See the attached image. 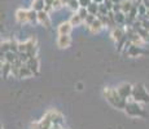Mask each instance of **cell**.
<instances>
[{
	"instance_id": "6da1fadb",
	"label": "cell",
	"mask_w": 149,
	"mask_h": 129,
	"mask_svg": "<svg viewBox=\"0 0 149 129\" xmlns=\"http://www.w3.org/2000/svg\"><path fill=\"white\" fill-rule=\"evenodd\" d=\"M104 94H105V97H107V99L114 106V107L125 108L126 105H127L126 99H123L122 97L118 94V92H117V90H114V89H105Z\"/></svg>"
},
{
	"instance_id": "7a4b0ae2",
	"label": "cell",
	"mask_w": 149,
	"mask_h": 129,
	"mask_svg": "<svg viewBox=\"0 0 149 129\" xmlns=\"http://www.w3.org/2000/svg\"><path fill=\"white\" fill-rule=\"evenodd\" d=\"M132 97L136 102H149V94L141 84L136 85L132 90Z\"/></svg>"
},
{
	"instance_id": "3957f363",
	"label": "cell",
	"mask_w": 149,
	"mask_h": 129,
	"mask_svg": "<svg viewBox=\"0 0 149 129\" xmlns=\"http://www.w3.org/2000/svg\"><path fill=\"white\" fill-rule=\"evenodd\" d=\"M125 110H126V112H127L128 115H131V116L144 115L141 107L137 105V102H130V103H127V105H126V107H125Z\"/></svg>"
},
{
	"instance_id": "277c9868",
	"label": "cell",
	"mask_w": 149,
	"mask_h": 129,
	"mask_svg": "<svg viewBox=\"0 0 149 129\" xmlns=\"http://www.w3.org/2000/svg\"><path fill=\"white\" fill-rule=\"evenodd\" d=\"M132 90H134V88L130 84H122L121 87L117 88V92H118V94L123 99H127L128 97L132 96Z\"/></svg>"
},
{
	"instance_id": "5b68a950",
	"label": "cell",
	"mask_w": 149,
	"mask_h": 129,
	"mask_svg": "<svg viewBox=\"0 0 149 129\" xmlns=\"http://www.w3.org/2000/svg\"><path fill=\"white\" fill-rule=\"evenodd\" d=\"M16 18L19 23H25L29 22V10H24V9H18L16 12Z\"/></svg>"
},
{
	"instance_id": "8992f818",
	"label": "cell",
	"mask_w": 149,
	"mask_h": 129,
	"mask_svg": "<svg viewBox=\"0 0 149 129\" xmlns=\"http://www.w3.org/2000/svg\"><path fill=\"white\" fill-rule=\"evenodd\" d=\"M38 21L40 22V23L45 25V27H49L51 26L49 17H48V12H45V10H40V12H38Z\"/></svg>"
},
{
	"instance_id": "52a82bcc",
	"label": "cell",
	"mask_w": 149,
	"mask_h": 129,
	"mask_svg": "<svg viewBox=\"0 0 149 129\" xmlns=\"http://www.w3.org/2000/svg\"><path fill=\"white\" fill-rule=\"evenodd\" d=\"M47 116L49 117L51 120H52L53 124L60 125L62 123V115L60 112H57V111H49V112L47 114Z\"/></svg>"
},
{
	"instance_id": "ba28073f",
	"label": "cell",
	"mask_w": 149,
	"mask_h": 129,
	"mask_svg": "<svg viewBox=\"0 0 149 129\" xmlns=\"http://www.w3.org/2000/svg\"><path fill=\"white\" fill-rule=\"evenodd\" d=\"M70 43H71V39L66 34H65V35H60L58 40H57V44H58L60 48H68L69 45H70Z\"/></svg>"
},
{
	"instance_id": "9c48e42d",
	"label": "cell",
	"mask_w": 149,
	"mask_h": 129,
	"mask_svg": "<svg viewBox=\"0 0 149 129\" xmlns=\"http://www.w3.org/2000/svg\"><path fill=\"white\" fill-rule=\"evenodd\" d=\"M71 28H73V25H71V22H64V23H61L58 26V34L60 35H69L71 31Z\"/></svg>"
},
{
	"instance_id": "30bf717a",
	"label": "cell",
	"mask_w": 149,
	"mask_h": 129,
	"mask_svg": "<svg viewBox=\"0 0 149 129\" xmlns=\"http://www.w3.org/2000/svg\"><path fill=\"white\" fill-rule=\"evenodd\" d=\"M88 27H90V30H91V32H93V34H96V32H99L100 30H101L102 27H104V23H102L101 21H100V18H96L95 21L92 22V23H91L90 26H88Z\"/></svg>"
},
{
	"instance_id": "8fae6325",
	"label": "cell",
	"mask_w": 149,
	"mask_h": 129,
	"mask_svg": "<svg viewBox=\"0 0 149 129\" xmlns=\"http://www.w3.org/2000/svg\"><path fill=\"white\" fill-rule=\"evenodd\" d=\"M26 65L30 67V70L33 71V72H36V71H38L39 63H38V59H36L35 57H30V58H29V61L26 62Z\"/></svg>"
},
{
	"instance_id": "7c38bea8",
	"label": "cell",
	"mask_w": 149,
	"mask_h": 129,
	"mask_svg": "<svg viewBox=\"0 0 149 129\" xmlns=\"http://www.w3.org/2000/svg\"><path fill=\"white\" fill-rule=\"evenodd\" d=\"M111 36H113V39L116 40V41H121V40L125 39V34H123V31L121 28H114V30L111 31Z\"/></svg>"
},
{
	"instance_id": "4fadbf2b",
	"label": "cell",
	"mask_w": 149,
	"mask_h": 129,
	"mask_svg": "<svg viewBox=\"0 0 149 129\" xmlns=\"http://www.w3.org/2000/svg\"><path fill=\"white\" fill-rule=\"evenodd\" d=\"M33 71L30 70V67L25 63L24 66L21 67V70H19V77H29V76H31L33 75Z\"/></svg>"
},
{
	"instance_id": "5bb4252c",
	"label": "cell",
	"mask_w": 149,
	"mask_h": 129,
	"mask_svg": "<svg viewBox=\"0 0 149 129\" xmlns=\"http://www.w3.org/2000/svg\"><path fill=\"white\" fill-rule=\"evenodd\" d=\"M44 8H45L44 0H34V3H33V9L34 10L40 12V10H44Z\"/></svg>"
},
{
	"instance_id": "9a60e30c",
	"label": "cell",
	"mask_w": 149,
	"mask_h": 129,
	"mask_svg": "<svg viewBox=\"0 0 149 129\" xmlns=\"http://www.w3.org/2000/svg\"><path fill=\"white\" fill-rule=\"evenodd\" d=\"M135 30L137 31V34H139L140 36H141V39L144 40V41H149V31L145 30L144 27H135Z\"/></svg>"
},
{
	"instance_id": "2e32d148",
	"label": "cell",
	"mask_w": 149,
	"mask_h": 129,
	"mask_svg": "<svg viewBox=\"0 0 149 129\" xmlns=\"http://www.w3.org/2000/svg\"><path fill=\"white\" fill-rule=\"evenodd\" d=\"M17 58H18V57H17V53H14V52H12V50H9L8 53L4 54V61L9 62V63H13Z\"/></svg>"
},
{
	"instance_id": "e0dca14e",
	"label": "cell",
	"mask_w": 149,
	"mask_h": 129,
	"mask_svg": "<svg viewBox=\"0 0 149 129\" xmlns=\"http://www.w3.org/2000/svg\"><path fill=\"white\" fill-rule=\"evenodd\" d=\"M121 7H122V12L127 13L132 9V3H131V0H125V1H122Z\"/></svg>"
},
{
	"instance_id": "ac0fdd59",
	"label": "cell",
	"mask_w": 149,
	"mask_h": 129,
	"mask_svg": "<svg viewBox=\"0 0 149 129\" xmlns=\"http://www.w3.org/2000/svg\"><path fill=\"white\" fill-rule=\"evenodd\" d=\"M82 21H83V19H82V17L79 16L78 13H77V14H74V16L71 17V19H70V22H71V25H73V26H79V25L82 23Z\"/></svg>"
},
{
	"instance_id": "d6986e66",
	"label": "cell",
	"mask_w": 149,
	"mask_h": 129,
	"mask_svg": "<svg viewBox=\"0 0 149 129\" xmlns=\"http://www.w3.org/2000/svg\"><path fill=\"white\" fill-rule=\"evenodd\" d=\"M69 8H70L71 10H79V8H81V4H79V0H70V1L68 3Z\"/></svg>"
},
{
	"instance_id": "ffe728a7",
	"label": "cell",
	"mask_w": 149,
	"mask_h": 129,
	"mask_svg": "<svg viewBox=\"0 0 149 129\" xmlns=\"http://www.w3.org/2000/svg\"><path fill=\"white\" fill-rule=\"evenodd\" d=\"M87 9H88V12H90V14H95L96 16V13H97V10L100 9V7L97 5V3H91V4L87 7Z\"/></svg>"
},
{
	"instance_id": "44dd1931",
	"label": "cell",
	"mask_w": 149,
	"mask_h": 129,
	"mask_svg": "<svg viewBox=\"0 0 149 129\" xmlns=\"http://www.w3.org/2000/svg\"><path fill=\"white\" fill-rule=\"evenodd\" d=\"M139 53H140V49L137 48V45H135V44H131L130 50H128V56L134 57V56H137Z\"/></svg>"
},
{
	"instance_id": "7402d4cb",
	"label": "cell",
	"mask_w": 149,
	"mask_h": 129,
	"mask_svg": "<svg viewBox=\"0 0 149 129\" xmlns=\"http://www.w3.org/2000/svg\"><path fill=\"white\" fill-rule=\"evenodd\" d=\"M38 21V12L36 10H29V22H36Z\"/></svg>"
},
{
	"instance_id": "603a6c76",
	"label": "cell",
	"mask_w": 149,
	"mask_h": 129,
	"mask_svg": "<svg viewBox=\"0 0 149 129\" xmlns=\"http://www.w3.org/2000/svg\"><path fill=\"white\" fill-rule=\"evenodd\" d=\"M78 14L82 17L83 21H84V19L88 17V14H90V12H88V9H86L84 7H81V8H79V10H78Z\"/></svg>"
},
{
	"instance_id": "cb8c5ba5",
	"label": "cell",
	"mask_w": 149,
	"mask_h": 129,
	"mask_svg": "<svg viewBox=\"0 0 149 129\" xmlns=\"http://www.w3.org/2000/svg\"><path fill=\"white\" fill-rule=\"evenodd\" d=\"M10 50V41L1 43V53H8Z\"/></svg>"
},
{
	"instance_id": "d4e9b609",
	"label": "cell",
	"mask_w": 149,
	"mask_h": 129,
	"mask_svg": "<svg viewBox=\"0 0 149 129\" xmlns=\"http://www.w3.org/2000/svg\"><path fill=\"white\" fill-rule=\"evenodd\" d=\"M114 16H116V22H118V23H122L125 21V13L123 12H118L114 14Z\"/></svg>"
},
{
	"instance_id": "484cf974",
	"label": "cell",
	"mask_w": 149,
	"mask_h": 129,
	"mask_svg": "<svg viewBox=\"0 0 149 129\" xmlns=\"http://www.w3.org/2000/svg\"><path fill=\"white\" fill-rule=\"evenodd\" d=\"M64 5V3H62V0H53V3H52V7H53V9H60V8Z\"/></svg>"
},
{
	"instance_id": "4316f807",
	"label": "cell",
	"mask_w": 149,
	"mask_h": 129,
	"mask_svg": "<svg viewBox=\"0 0 149 129\" xmlns=\"http://www.w3.org/2000/svg\"><path fill=\"white\" fill-rule=\"evenodd\" d=\"M95 19H96V16H95V14H88V17L84 19V21H86V23H87L88 26H90V25L92 23L93 21H95Z\"/></svg>"
},
{
	"instance_id": "83f0119b",
	"label": "cell",
	"mask_w": 149,
	"mask_h": 129,
	"mask_svg": "<svg viewBox=\"0 0 149 129\" xmlns=\"http://www.w3.org/2000/svg\"><path fill=\"white\" fill-rule=\"evenodd\" d=\"M18 45H19V44H17L16 41H10V50L14 52V53L19 52V50H18Z\"/></svg>"
},
{
	"instance_id": "f1b7e54d",
	"label": "cell",
	"mask_w": 149,
	"mask_h": 129,
	"mask_svg": "<svg viewBox=\"0 0 149 129\" xmlns=\"http://www.w3.org/2000/svg\"><path fill=\"white\" fill-rule=\"evenodd\" d=\"M92 3V0H79V4H81V7H84V8H87L88 5Z\"/></svg>"
},
{
	"instance_id": "f546056e",
	"label": "cell",
	"mask_w": 149,
	"mask_h": 129,
	"mask_svg": "<svg viewBox=\"0 0 149 129\" xmlns=\"http://www.w3.org/2000/svg\"><path fill=\"white\" fill-rule=\"evenodd\" d=\"M31 128H33V129H42L40 123H34V124L31 125Z\"/></svg>"
},
{
	"instance_id": "4dcf8cb0",
	"label": "cell",
	"mask_w": 149,
	"mask_h": 129,
	"mask_svg": "<svg viewBox=\"0 0 149 129\" xmlns=\"http://www.w3.org/2000/svg\"><path fill=\"white\" fill-rule=\"evenodd\" d=\"M69 1H70V0H62V3H64V4H68Z\"/></svg>"
},
{
	"instance_id": "1f68e13d",
	"label": "cell",
	"mask_w": 149,
	"mask_h": 129,
	"mask_svg": "<svg viewBox=\"0 0 149 129\" xmlns=\"http://www.w3.org/2000/svg\"><path fill=\"white\" fill-rule=\"evenodd\" d=\"M93 1H95V3H97V4H99V3H101L102 0H93Z\"/></svg>"
},
{
	"instance_id": "d6a6232c",
	"label": "cell",
	"mask_w": 149,
	"mask_h": 129,
	"mask_svg": "<svg viewBox=\"0 0 149 129\" xmlns=\"http://www.w3.org/2000/svg\"><path fill=\"white\" fill-rule=\"evenodd\" d=\"M113 1H114V3H119V1H121V0H113Z\"/></svg>"
},
{
	"instance_id": "836d02e7",
	"label": "cell",
	"mask_w": 149,
	"mask_h": 129,
	"mask_svg": "<svg viewBox=\"0 0 149 129\" xmlns=\"http://www.w3.org/2000/svg\"><path fill=\"white\" fill-rule=\"evenodd\" d=\"M44 1H45V0H44Z\"/></svg>"
}]
</instances>
